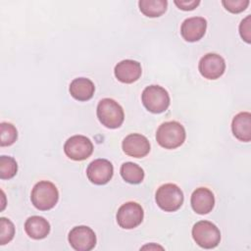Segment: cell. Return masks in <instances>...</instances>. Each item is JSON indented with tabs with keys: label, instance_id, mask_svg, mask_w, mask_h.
<instances>
[{
	"label": "cell",
	"instance_id": "cell-2",
	"mask_svg": "<svg viewBox=\"0 0 251 251\" xmlns=\"http://www.w3.org/2000/svg\"><path fill=\"white\" fill-rule=\"evenodd\" d=\"M30 200L36 209L47 211L57 204L59 200V191L53 182L40 180L33 186Z\"/></svg>",
	"mask_w": 251,
	"mask_h": 251
},
{
	"label": "cell",
	"instance_id": "cell-15",
	"mask_svg": "<svg viewBox=\"0 0 251 251\" xmlns=\"http://www.w3.org/2000/svg\"><path fill=\"white\" fill-rule=\"evenodd\" d=\"M190 203L195 213L199 215H206L213 210L215 197L210 189L206 187H199L193 191Z\"/></svg>",
	"mask_w": 251,
	"mask_h": 251
},
{
	"label": "cell",
	"instance_id": "cell-5",
	"mask_svg": "<svg viewBox=\"0 0 251 251\" xmlns=\"http://www.w3.org/2000/svg\"><path fill=\"white\" fill-rule=\"evenodd\" d=\"M143 106L151 113L160 114L165 112L170 105L168 91L160 85H149L141 94Z\"/></svg>",
	"mask_w": 251,
	"mask_h": 251
},
{
	"label": "cell",
	"instance_id": "cell-6",
	"mask_svg": "<svg viewBox=\"0 0 251 251\" xmlns=\"http://www.w3.org/2000/svg\"><path fill=\"white\" fill-rule=\"evenodd\" d=\"M192 237L202 248L212 249L221 241V232L216 225L209 221H199L192 227Z\"/></svg>",
	"mask_w": 251,
	"mask_h": 251
},
{
	"label": "cell",
	"instance_id": "cell-24",
	"mask_svg": "<svg viewBox=\"0 0 251 251\" xmlns=\"http://www.w3.org/2000/svg\"><path fill=\"white\" fill-rule=\"evenodd\" d=\"M249 0H223L222 4L230 13L237 14L243 12L249 5Z\"/></svg>",
	"mask_w": 251,
	"mask_h": 251
},
{
	"label": "cell",
	"instance_id": "cell-11",
	"mask_svg": "<svg viewBox=\"0 0 251 251\" xmlns=\"http://www.w3.org/2000/svg\"><path fill=\"white\" fill-rule=\"evenodd\" d=\"M113 174V165L106 159H96L92 161L86 169V176L90 182L97 185H103L109 182Z\"/></svg>",
	"mask_w": 251,
	"mask_h": 251
},
{
	"label": "cell",
	"instance_id": "cell-19",
	"mask_svg": "<svg viewBox=\"0 0 251 251\" xmlns=\"http://www.w3.org/2000/svg\"><path fill=\"white\" fill-rule=\"evenodd\" d=\"M140 12L149 18H157L167 11L166 0H140L138 2Z\"/></svg>",
	"mask_w": 251,
	"mask_h": 251
},
{
	"label": "cell",
	"instance_id": "cell-8",
	"mask_svg": "<svg viewBox=\"0 0 251 251\" xmlns=\"http://www.w3.org/2000/svg\"><path fill=\"white\" fill-rule=\"evenodd\" d=\"M64 152L67 157L74 161H83L92 154L93 144L84 135H74L65 142Z\"/></svg>",
	"mask_w": 251,
	"mask_h": 251
},
{
	"label": "cell",
	"instance_id": "cell-20",
	"mask_svg": "<svg viewBox=\"0 0 251 251\" xmlns=\"http://www.w3.org/2000/svg\"><path fill=\"white\" fill-rule=\"evenodd\" d=\"M120 173L122 177L128 183L138 184L144 178L143 169L135 163L126 162L121 166Z\"/></svg>",
	"mask_w": 251,
	"mask_h": 251
},
{
	"label": "cell",
	"instance_id": "cell-14",
	"mask_svg": "<svg viewBox=\"0 0 251 251\" xmlns=\"http://www.w3.org/2000/svg\"><path fill=\"white\" fill-rule=\"evenodd\" d=\"M114 74L116 78L124 83L136 81L142 74L140 63L134 60H123L115 66Z\"/></svg>",
	"mask_w": 251,
	"mask_h": 251
},
{
	"label": "cell",
	"instance_id": "cell-26",
	"mask_svg": "<svg viewBox=\"0 0 251 251\" xmlns=\"http://www.w3.org/2000/svg\"><path fill=\"white\" fill-rule=\"evenodd\" d=\"M174 3L180 10L192 11L200 4V1L199 0H175Z\"/></svg>",
	"mask_w": 251,
	"mask_h": 251
},
{
	"label": "cell",
	"instance_id": "cell-10",
	"mask_svg": "<svg viewBox=\"0 0 251 251\" xmlns=\"http://www.w3.org/2000/svg\"><path fill=\"white\" fill-rule=\"evenodd\" d=\"M198 70L205 78L217 79L224 75L226 62L222 56L216 53H208L200 59Z\"/></svg>",
	"mask_w": 251,
	"mask_h": 251
},
{
	"label": "cell",
	"instance_id": "cell-16",
	"mask_svg": "<svg viewBox=\"0 0 251 251\" xmlns=\"http://www.w3.org/2000/svg\"><path fill=\"white\" fill-rule=\"evenodd\" d=\"M231 130L235 138L243 142L251 140V114L240 112L234 116L231 123Z\"/></svg>",
	"mask_w": 251,
	"mask_h": 251
},
{
	"label": "cell",
	"instance_id": "cell-4",
	"mask_svg": "<svg viewBox=\"0 0 251 251\" xmlns=\"http://www.w3.org/2000/svg\"><path fill=\"white\" fill-rule=\"evenodd\" d=\"M157 205L165 212H175L183 203V193L175 183H165L161 185L155 195Z\"/></svg>",
	"mask_w": 251,
	"mask_h": 251
},
{
	"label": "cell",
	"instance_id": "cell-3",
	"mask_svg": "<svg viewBox=\"0 0 251 251\" xmlns=\"http://www.w3.org/2000/svg\"><path fill=\"white\" fill-rule=\"evenodd\" d=\"M96 114L99 122L108 128L120 127L125 120L122 106L111 98H104L99 101Z\"/></svg>",
	"mask_w": 251,
	"mask_h": 251
},
{
	"label": "cell",
	"instance_id": "cell-25",
	"mask_svg": "<svg viewBox=\"0 0 251 251\" xmlns=\"http://www.w3.org/2000/svg\"><path fill=\"white\" fill-rule=\"evenodd\" d=\"M250 15H248L245 19H243L239 25V33L241 38L246 41L247 43L251 42V35H250V31H251V27H250Z\"/></svg>",
	"mask_w": 251,
	"mask_h": 251
},
{
	"label": "cell",
	"instance_id": "cell-22",
	"mask_svg": "<svg viewBox=\"0 0 251 251\" xmlns=\"http://www.w3.org/2000/svg\"><path fill=\"white\" fill-rule=\"evenodd\" d=\"M18 138V131L14 125L10 123H1L0 124V145L1 146H10Z\"/></svg>",
	"mask_w": 251,
	"mask_h": 251
},
{
	"label": "cell",
	"instance_id": "cell-21",
	"mask_svg": "<svg viewBox=\"0 0 251 251\" xmlns=\"http://www.w3.org/2000/svg\"><path fill=\"white\" fill-rule=\"evenodd\" d=\"M18 171V165L16 160L10 156L0 157V178L10 179L14 177Z\"/></svg>",
	"mask_w": 251,
	"mask_h": 251
},
{
	"label": "cell",
	"instance_id": "cell-23",
	"mask_svg": "<svg viewBox=\"0 0 251 251\" xmlns=\"http://www.w3.org/2000/svg\"><path fill=\"white\" fill-rule=\"evenodd\" d=\"M0 245H5L10 242L15 235V226L14 224L6 218L0 219Z\"/></svg>",
	"mask_w": 251,
	"mask_h": 251
},
{
	"label": "cell",
	"instance_id": "cell-12",
	"mask_svg": "<svg viewBox=\"0 0 251 251\" xmlns=\"http://www.w3.org/2000/svg\"><path fill=\"white\" fill-rule=\"evenodd\" d=\"M123 151L133 158H143L150 152V142L140 133L126 135L122 143Z\"/></svg>",
	"mask_w": 251,
	"mask_h": 251
},
{
	"label": "cell",
	"instance_id": "cell-17",
	"mask_svg": "<svg viewBox=\"0 0 251 251\" xmlns=\"http://www.w3.org/2000/svg\"><path fill=\"white\" fill-rule=\"evenodd\" d=\"M69 91L73 98L78 101H87L92 98L95 86L92 80L86 77H76L72 80Z\"/></svg>",
	"mask_w": 251,
	"mask_h": 251
},
{
	"label": "cell",
	"instance_id": "cell-9",
	"mask_svg": "<svg viewBox=\"0 0 251 251\" xmlns=\"http://www.w3.org/2000/svg\"><path fill=\"white\" fill-rule=\"evenodd\" d=\"M68 240L76 251H90L96 245V234L87 226H77L70 230Z\"/></svg>",
	"mask_w": 251,
	"mask_h": 251
},
{
	"label": "cell",
	"instance_id": "cell-18",
	"mask_svg": "<svg viewBox=\"0 0 251 251\" xmlns=\"http://www.w3.org/2000/svg\"><path fill=\"white\" fill-rule=\"evenodd\" d=\"M25 230L32 239H43L50 232V224L40 216H31L25 223Z\"/></svg>",
	"mask_w": 251,
	"mask_h": 251
},
{
	"label": "cell",
	"instance_id": "cell-1",
	"mask_svg": "<svg viewBox=\"0 0 251 251\" xmlns=\"http://www.w3.org/2000/svg\"><path fill=\"white\" fill-rule=\"evenodd\" d=\"M185 129L181 124L176 121L165 122L157 129L156 140L165 149L179 147L185 140Z\"/></svg>",
	"mask_w": 251,
	"mask_h": 251
},
{
	"label": "cell",
	"instance_id": "cell-7",
	"mask_svg": "<svg viewBox=\"0 0 251 251\" xmlns=\"http://www.w3.org/2000/svg\"><path fill=\"white\" fill-rule=\"evenodd\" d=\"M144 212L142 207L136 202H126L123 204L116 215L118 225L125 229H132L138 226L143 221Z\"/></svg>",
	"mask_w": 251,
	"mask_h": 251
},
{
	"label": "cell",
	"instance_id": "cell-13",
	"mask_svg": "<svg viewBox=\"0 0 251 251\" xmlns=\"http://www.w3.org/2000/svg\"><path fill=\"white\" fill-rule=\"evenodd\" d=\"M207 28V21L202 17H191L184 20L180 26V34L185 41L195 42L200 40Z\"/></svg>",
	"mask_w": 251,
	"mask_h": 251
}]
</instances>
